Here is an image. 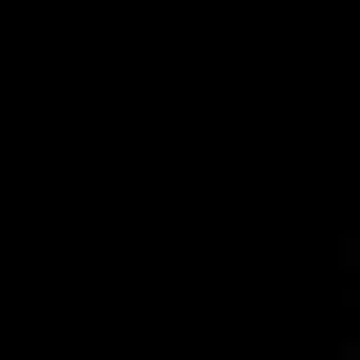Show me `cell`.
<instances>
[]
</instances>
